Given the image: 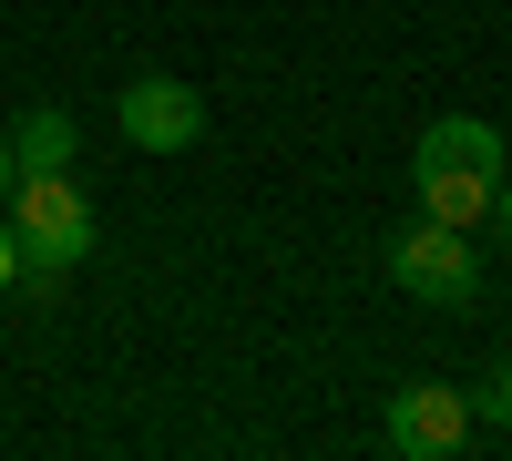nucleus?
<instances>
[{
  "mask_svg": "<svg viewBox=\"0 0 512 461\" xmlns=\"http://www.w3.org/2000/svg\"><path fill=\"white\" fill-rule=\"evenodd\" d=\"M113 123H123V144H144V154H185V144H205V93L175 82V72H144V82H123Z\"/></svg>",
  "mask_w": 512,
  "mask_h": 461,
  "instance_id": "39448f33",
  "label": "nucleus"
},
{
  "mask_svg": "<svg viewBox=\"0 0 512 461\" xmlns=\"http://www.w3.org/2000/svg\"><path fill=\"white\" fill-rule=\"evenodd\" d=\"M472 421H492V431H512V359H492L482 380H472Z\"/></svg>",
  "mask_w": 512,
  "mask_h": 461,
  "instance_id": "0eeeda50",
  "label": "nucleus"
},
{
  "mask_svg": "<svg viewBox=\"0 0 512 461\" xmlns=\"http://www.w3.org/2000/svg\"><path fill=\"white\" fill-rule=\"evenodd\" d=\"M11 175H21V164H11V134H0V195H11Z\"/></svg>",
  "mask_w": 512,
  "mask_h": 461,
  "instance_id": "9d476101",
  "label": "nucleus"
},
{
  "mask_svg": "<svg viewBox=\"0 0 512 461\" xmlns=\"http://www.w3.org/2000/svg\"><path fill=\"white\" fill-rule=\"evenodd\" d=\"M379 441H390L400 461H451L461 441H472V390H451V380H410V390H390Z\"/></svg>",
  "mask_w": 512,
  "mask_h": 461,
  "instance_id": "20e7f679",
  "label": "nucleus"
},
{
  "mask_svg": "<svg viewBox=\"0 0 512 461\" xmlns=\"http://www.w3.org/2000/svg\"><path fill=\"white\" fill-rule=\"evenodd\" d=\"M492 226L512 236V164H502V185H492Z\"/></svg>",
  "mask_w": 512,
  "mask_h": 461,
  "instance_id": "6e6552de",
  "label": "nucleus"
},
{
  "mask_svg": "<svg viewBox=\"0 0 512 461\" xmlns=\"http://www.w3.org/2000/svg\"><path fill=\"white\" fill-rule=\"evenodd\" d=\"M21 277V246H11V226H0V287H11Z\"/></svg>",
  "mask_w": 512,
  "mask_h": 461,
  "instance_id": "1a4fd4ad",
  "label": "nucleus"
},
{
  "mask_svg": "<svg viewBox=\"0 0 512 461\" xmlns=\"http://www.w3.org/2000/svg\"><path fill=\"white\" fill-rule=\"evenodd\" d=\"M390 287H410L420 308H472L482 298V257H472V236L441 226V216H420L390 236Z\"/></svg>",
  "mask_w": 512,
  "mask_h": 461,
  "instance_id": "7ed1b4c3",
  "label": "nucleus"
},
{
  "mask_svg": "<svg viewBox=\"0 0 512 461\" xmlns=\"http://www.w3.org/2000/svg\"><path fill=\"white\" fill-rule=\"evenodd\" d=\"M11 164L21 175H72V113H52V103L21 113L11 123Z\"/></svg>",
  "mask_w": 512,
  "mask_h": 461,
  "instance_id": "423d86ee",
  "label": "nucleus"
},
{
  "mask_svg": "<svg viewBox=\"0 0 512 461\" xmlns=\"http://www.w3.org/2000/svg\"><path fill=\"white\" fill-rule=\"evenodd\" d=\"M410 185H420V216H441L472 236L492 216V185H502V134L482 113H441V123H420V144H410Z\"/></svg>",
  "mask_w": 512,
  "mask_h": 461,
  "instance_id": "f257e3e1",
  "label": "nucleus"
},
{
  "mask_svg": "<svg viewBox=\"0 0 512 461\" xmlns=\"http://www.w3.org/2000/svg\"><path fill=\"white\" fill-rule=\"evenodd\" d=\"M11 246H21V277H62V267H82L93 257V205H82V185L72 175H11Z\"/></svg>",
  "mask_w": 512,
  "mask_h": 461,
  "instance_id": "f03ea898",
  "label": "nucleus"
}]
</instances>
